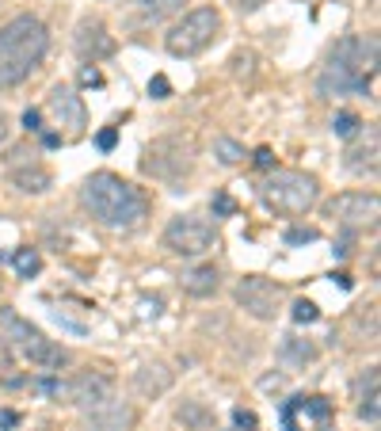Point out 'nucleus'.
<instances>
[{
	"label": "nucleus",
	"mask_w": 381,
	"mask_h": 431,
	"mask_svg": "<svg viewBox=\"0 0 381 431\" xmlns=\"http://www.w3.org/2000/svg\"><path fill=\"white\" fill-rule=\"evenodd\" d=\"M378 73V38L347 35L332 46L317 77V92L324 100H347V96H370V80Z\"/></svg>",
	"instance_id": "obj_1"
},
{
	"label": "nucleus",
	"mask_w": 381,
	"mask_h": 431,
	"mask_svg": "<svg viewBox=\"0 0 381 431\" xmlns=\"http://www.w3.org/2000/svg\"><path fill=\"white\" fill-rule=\"evenodd\" d=\"M80 202L88 206V214L95 222H103L107 229H137L141 218L149 214V199L141 187L126 183L115 172H92L80 187Z\"/></svg>",
	"instance_id": "obj_2"
},
{
	"label": "nucleus",
	"mask_w": 381,
	"mask_h": 431,
	"mask_svg": "<svg viewBox=\"0 0 381 431\" xmlns=\"http://www.w3.org/2000/svg\"><path fill=\"white\" fill-rule=\"evenodd\" d=\"M50 50V31L38 15H15L0 27V88H15Z\"/></svg>",
	"instance_id": "obj_3"
},
{
	"label": "nucleus",
	"mask_w": 381,
	"mask_h": 431,
	"mask_svg": "<svg viewBox=\"0 0 381 431\" xmlns=\"http://www.w3.org/2000/svg\"><path fill=\"white\" fill-rule=\"evenodd\" d=\"M259 199H263V206L274 210V214L297 218V214H305V210L317 206L320 183H317V176H309V172L282 168V172H274L271 180L259 187Z\"/></svg>",
	"instance_id": "obj_4"
},
{
	"label": "nucleus",
	"mask_w": 381,
	"mask_h": 431,
	"mask_svg": "<svg viewBox=\"0 0 381 431\" xmlns=\"http://www.w3.org/2000/svg\"><path fill=\"white\" fill-rule=\"evenodd\" d=\"M217 31H221V15H217L214 8H194V12H187L164 35V50L172 54V58H194V54H202L206 46H214Z\"/></svg>",
	"instance_id": "obj_5"
},
{
	"label": "nucleus",
	"mask_w": 381,
	"mask_h": 431,
	"mask_svg": "<svg viewBox=\"0 0 381 431\" xmlns=\"http://www.w3.org/2000/svg\"><path fill=\"white\" fill-rule=\"evenodd\" d=\"M164 245L176 252V256H202L217 245V225L210 218L199 214H180L168 222L164 229Z\"/></svg>",
	"instance_id": "obj_6"
},
{
	"label": "nucleus",
	"mask_w": 381,
	"mask_h": 431,
	"mask_svg": "<svg viewBox=\"0 0 381 431\" xmlns=\"http://www.w3.org/2000/svg\"><path fill=\"white\" fill-rule=\"evenodd\" d=\"M191 145L180 142V137H160L145 149V160L141 168L153 176V180H164V183H176L191 172Z\"/></svg>",
	"instance_id": "obj_7"
},
{
	"label": "nucleus",
	"mask_w": 381,
	"mask_h": 431,
	"mask_svg": "<svg viewBox=\"0 0 381 431\" xmlns=\"http://www.w3.org/2000/svg\"><path fill=\"white\" fill-rule=\"evenodd\" d=\"M378 214H381V202H378L374 191H343V195H336V199H332V218H336L347 233L374 229Z\"/></svg>",
	"instance_id": "obj_8"
},
{
	"label": "nucleus",
	"mask_w": 381,
	"mask_h": 431,
	"mask_svg": "<svg viewBox=\"0 0 381 431\" xmlns=\"http://www.w3.org/2000/svg\"><path fill=\"white\" fill-rule=\"evenodd\" d=\"M237 305L244 313H252L256 321H271L274 313L282 309V287L263 275H244L237 282Z\"/></svg>",
	"instance_id": "obj_9"
},
{
	"label": "nucleus",
	"mask_w": 381,
	"mask_h": 431,
	"mask_svg": "<svg viewBox=\"0 0 381 431\" xmlns=\"http://www.w3.org/2000/svg\"><path fill=\"white\" fill-rule=\"evenodd\" d=\"M84 424H88V431H134L137 412L130 401H118V397L111 393V397H103V401L88 404Z\"/></svg>",
	"instance_id": "obj_10"
},
{
	"label": "nucleus",
	"mask_w": 381,
	"mask_h": 431,
	"mask_svg": "<svg viewBox=\"0 0 381 431\" xmlns=\"http://www.w3.org/2000/svg\"><path fill=\"white\" fill-rule=\"evenodd\" d=\"M61 393L84 412L88 404H95V401H103V397L115 393V378H111L107 370H80L69 386H61Z\"/></svg>",
	"instance_id": "obj_11"
},
{
	"label": "nucleus",
	"mask_w": 381,
	"mask_h": 431,
	"mask_svg": "<svg viewBox=\"0 0 381 431\" xmlns=\"http://www.w3.org/2000/svg\"><path fill=\"white\" fill-rule=\"evenodd\" d=\"M50 115L58 119V126H69V137H80L88 126V111H84V100H80L72 88L58 84L50 92Z\"/></svg>",
	"instance_id": "obj_12"
},
{
	"label": "nucleus",
	"mask_w": 381,
	"mask_h": 431,
	"mask_svg": "<svg viewBox=\"0 0 381 431\" xmlns=\"http://www.w3.org/2000/svg\"><path fill=\"white\" fill-rule=\"evenodd\" d=\"M72 46H77V54L84 61H103V58H111L115 54V38L107 35V27H103L100 20H84L77 27V38H72Z\"/></svg>",
	"instance_id": "obj_13"
},
{
	"label": "nucleus",
	"mask_w": 381,
	"mask_h": 431,
	"mask_svg": "<svg viewBox=\"0 0 381 431\" xmlns=\"http://www.w3.org/2000/svg\"><path fill=\"white\" fill-rule=\"evenodd\" d=\"M134 389L141 397H160L172 389V370L164 367V363H141V367L134 370Z\"/></svg>",
	"instance_id": "obj_14"
},
{
	"label": "nucleus",
	"mask_w": 381,
	"mask_h": 431,
	"mask_svg": "<svg viewBox=\"0 0 381 431\" xmlns=\"http://www.w3.org/2000/svg\"><path fill=\"white\" fill-rule=\"evenodd\" d=\"M23 355L42 370H61L65 363H69V351H65L61 344H54V340H46V336H35L31 344H23Z\"/></svg>",
	"instance_id": "obj_15"
},
{
	"label": "nucleus",
	"mask_w": 381,
	"mask_h": 431,
	"mask_svg": "<svg viewBox=\"0 0 381 431\" xmlns=\"http://www.w3.org/2000/svg\"><path fill=\"white\" fill-rule=\"evenodd\" d=\"M180 282L191 298H210V294H217V287H221V275H217L214 264H199V267H187Z\"/></svg>",
	"instance_id": "obj_16"
},
{
	"label": "nucleus",
	"mask_w": 381,
	"mask_h": 431,
	"mask_svg": "<svg viewBox=\"0 0 381 431\" xmlns=\"http://www.w3.org/2000/svg\"><path fill=\"white\" fill-rule=\"evenodd\" d=\"M343 165H347V172H370V176H374L378 172V134H374V130H370V142L366 145H355V149H347V160H343Z\"/></svg>",
	"instance_id": "obj_17"
},
{
	"label": "nucleus",
	"mask_w": 381,
	"mask_h": 431,
	"mask_svg": "<svg viewBox=\"0 0 381 431\" xmlns=\"http://www.w3.org/2000/svg\"><path fill=\"white\" fill-rule=\"evenodd\" d=\"M279 359L286 363V367H305V363L317 359V347H313L309 340H302V336H282Z\"/></svg>",
	"instance_id": "obj_18"
},
{
	"label": "nucleus",
	"mask_w": 381,
	"mask_h": 431,
	"mask_svg": "<svg viewBox=\"0 0 381 431\" xmlns=\"http://www.w3.org/2000/svg\"><path fill=\"white\" fill-rule=\"evenodd\" d=\"M0 324H4V340H20V344H31L35 336H42L35 324L23 321V317L15 313V309H8V305H0Z\"/></svg>",
	"instance_id": "obj_19"
},
{
	"label": "nucleus",
	"mask_w": 381,
	"mask_h": 431,
	"mask_svg": "<svg viewBox=\"0 0 381 431\" xmlns=\"http://www.w3.org/2000/svg\"><path fill=\"white\" fill-rule=\"evenodd\" d=\"M12 183L20 187V191H27V195H42V191H50V172L38 168V165L12 168Z\"/></svg>",
	"instance_id": "obj_20"
},
{
	"label": "nucleus",
	"mask_w": 381,
	"mask_h": 431,
	"mask_svg": "<svg viewBox=\"0 0 381 431\" xmlns=\"http://www.w3.org/2000/svg\"><path fill=\"white\" fill-rule=\"evenodd\" d=\"M12 267L20 279H35L38 271H42V256H38L35 248H15L12 252Z\"/></svg>",
	"instance_id": "obj_21"
},
{
	"label": "nucleus",
	"mask_w": 381,
	"mask_h": 431,
	"mask_svg": "<svg viewBox=\"0 0 381 431\" xmlns=\"http://www.w3.org/2000/svg\"><path fill=\"white\" fill-rule=\"evenodd\" d=\"M214 157L221 160V165H240L244 160V145L237 142V137H214Z\"/></svg>",
	"instance_id": "obj_22"
},
{
	"label": "nucleus",
	"mask_w": 381,
	"mask_h": 431,
	"mask_svg": "<svg viewBox=\"0 0 381 431\" xmlns=\"http://www.w3.org/2000/svg\"><path fill=\"white\" fill-rule=\"evenodd\" d=\"M176 420H180V424H187V428H206L210 424V412L202 409L199 401H183L180 409H176Z\"/></svg>",
	"instance_id": "obj_23"
},
{
	"label": "nucleus",
	"mask_w": 381,
	"mask_h": 431,
	"mask_svg": "<svg viewBox=\"0 0 381 431\" xmlns=\"http://www.w3.org/2000/svg\"><path fill=\"white\" fill-rule=\"evenodd\" d=\"M362 130V119L355 115V111H339L336 119H332V134L336 137H359Z\"/></svg>",
	"instance_id": "obj_24"
},
{
	"label": "nucleus",
	"mask_w": 381,
	"mask_h": 431,
	"mask_svg": "<svg viewBox=\"0 0 381 431\" xmlns=\"http://www.w3.org/2000/svg\"><path fill=\"white\" fill-rule=\"evenodd\" d=\"M286 241L290 248H302V245H313V241H320V229H313V225H294V229H286Z\"/></svg>",
	"instance_id": "obj_25"
},
{
	"label": "nucleus",
	"mask_w": 381,
	"mask_h": 431,
	"mask_svg": "<svg viewBox=\"0 0 381 431\" xmlns=\"http://www.w3.org/2000/svg\"><path fill=\"white\" fill-rule=\"evenodd\" d=\"M297 412H309L313 420H328V416H332V404L324 401V397H302Z\"/></svg>",
	"instance_id": "obj_26"
},
{
	"label": "nucleus",
	"mask_w": 381,
	"mask_h": 431,
	"mask_svg": "<svg viewBox=\"0 0 381 431\" xmlns=\"http://www.w3.org/2000/svg\"><path fill=\"white\" fill-rule=\"evenodd\" d=\"M137 4H141L149 15H172V12H180L187 0H137Z\"/></svg>",
	"instance_id": "obj_27"
},
{
	"label": "nucleus",
	"mask_w": 381,
	"mask_h": 431,
	"mask_svg": "<svg viewBox=\"0 0 381 431\" xmlns=\"http://www.w3.org/2000/svg\"><path fill=\"white\" fill-rule=\"evenodd\" d=\"M210 210H214V218H233L237 214V202H233L229 191H217L214 202H210Z\"/></svg>",
	"instance_id": "obj_28"
},
{
	"label": "nucleus",
	"mask_w": 381,
	"mask_h": 431,
	"mask_svg": "<svg viewBox=\"0 0 381 431\" xmlns=\"http://www.w3.org/2000/svg\"><path fill=\"white\" fill-rule=\"evenodd\" d=\"M317 317H320V309L313 302H305V298H302V302H294V321L297 324H313Z\"/></svg>",
	"instance_id": "obj_29"
},
{
	"label": "nucleus",
	"mask_w": 381,
	"mask_h": 431,
	"mask_svg": "<svg viewBox=\"0 0 381 431\" xmlns=\"http://www.w3.org/2000/svg\"><path fill=\"white\" fill-rule=\"evenodd\" d=\"M149 96H153V100H168V96H172V84H168V77H160V73H157V77L149 80Z\"/></svg>",
	"instance_id": "obj_30"
},
{
	"label": "nucleus",
	"mask_w": 381,
	"mask_h": 431,
	"mask_svg": "<svg viewBox=\"0 0 381 431\" xmlns=\"http://www.w3.org/2000/svg\"><path fill=\"white\" fill-rule=\"evenodd\" d=\"M95 145H100L103 153H111V149L118 145V130H115V126H103L100 134H95Z\"/></svg>",
	"instance_id": "obj_31"
},
{
	"label": "nucleus",
	"mask_w": 381,
	"mask_h": 431,
	"mask_svg": "<svg viewBox=\"0 0 381 431\" xmlns=\"http://www.w3.org/2000/svg\"><path fill=\"white\" fill-rule=\"evenodd\" d=\"M23 130H27V134H38V130H42V111H35V107L23 111Z\"/></svg>",
	"instance_id": "obj_32"
},
{
	"label": "nucleus",
	"mask_w": 381,
	"mask_h": 431,
	"mask_svg": "<svg viewBox=\"0 0 381 431\" xmlns=\"http://www.w3.org/2000/svg\"><path fill=\"white\" fill-rule=\"evenodd\" d=\"M252 165H256V168H263V172H271V168H274V153L263 145V149H256V153H252Z\"/></svg>",
	"instance_id": "obj_33"
},
{
	"label": "nucleus",
	"mask_w": 381,
	"mask_h": 431,
	"mask_svg": "<svg viewBox=\"0 0 381 431\" xmlns=\"http://www.w3.org/2000/svg\"><path fill=\"white\" fill-rule=\"evenodd\" d=\"M80 84H84V88H100L103 84L100 69H95V65H84V69H80Z\"/></svg>",
	"instance_id": "obj_34"
},
{
	"label": "nucleus",
	"mask_w": 381,
	"mask_h": 431,
	"mask_svg": "<svg viewBox=\"0 0 381 431\" xmlns=\"http://www.w3.org/2000/svg\"><path fill=\"white\" fill-rule=\"evenodd\" d=\"M160 309H164V302H160V298H141V321H149V317H160Z\"/></svg>",
	"instance_id": "obj_35"
},
{
	"label": "nucleus",
	"mask_w": 381,
	"mask_h": 431,
	"mask_svg": "<svg viewBox=\"0 0 381 431\" xmlns=\"http://www.w3.org/2000/svg\"><path fill=\"white\" fill-rule=\"evenodd\" d=\"M233 424H237L240 431H256V416H252V412H244V409H237V412H233Z\"/></svg>",
	"instance_id": "obj_36"
},
{
	"label": "nucleus",
	"mask_w": 381,
	"mask_h": 431,
	"mask_svg": "<svg viewBox=\"0 0 381 431\" xmlns=\"http://www.w3.org/2000/svg\"><path fill=\"white\" fill-rule=\"evenodd\" d=\"M35 389H42V393H50V397H61V381L58 378H38Z\"/></svg>",
	"instance_id": "obj_37"
},
{
	"label": "nucleus",
	"mask_w": 381,
	"mask_h": 431,
	"mask_svg": "<svg viewBox=\"0 0 381 431\" xmlns=\"http://www.w3.org/2000/svg\"><path fill=\"white\" fill-rule=\"evenodd\" d=\"M15 424H20V412H12V409H0V431H12Z\"/></svg>",
	"instance_id": "obj_38"
},
{
	"label": "nucleus",
	"mask_w": 381,
	"mask_h": 431,
	"mask_svg": "<svg viewBox=\"0 0 381 431\" xmlns=\"http://www.w3.org/2000/svg\"><path fill=\"white\" fill-rule=\"evenodd\" d=\"M233 8H237V12H259V8L267 4V0H229Z\"/></svg>",
	"instance_id": "obj_39"
},
{
	"label": "nucleus",
	"mask_w": 381,
	"mask_h": 431,
	"mask_svg": "<svg viewBox=\"0 0 381 431\" xmlns=\"http://www.w3.org/2000/svg\"><path fill=\"white\" fill-rule=\"evenodd\" d=\"M12 367V347H8V340L0 336V370H8Z\"/></svg>",
	"instance_id": "obj_40"
},
{
	"label": "nucleus",
	"mask_w": 381,
	"mask_h": 431,
	"mask_svg": "<svg viewBox=\"0 0 381 431\" xmlns=\"http://www.w3.org/2000/svg\"><path fill=\"white\" fill-rule=\"evenodd\" d=\"M332 252H336V256H339V259H343V256H347V252H351V233H347V237H343V241H339V245H336V248H332Z\"/></svg>",
	"instance_id": "obj_41"
},
{
	"label": "nucleus",
	"mask_w": 381,
	"mask_h": 431,
	"mask_svg": "<svg viewBox=\"0 0 381 431\" xmlns=\"http://www.w3.org/2000/svg\"><path fill=\"white\" fill-rule=\"evenodd\" d=\"M42 145H46V149H58V145H61V134H54V130H50V134H42Z\"/></svg>",
	"instance_id": "obj_42"
},
{
	"label": "nucleus",
	"mask_w": 381,
	"mask_h": 431,
	"mask_svg": "<svg viewBox=\"0 0 381 431\" xmlns=\"http://www.w3.org/2000/svg\"><path fill=\"white\" fill-rule=\"evenodd\" d=\"M332 279L339 282V290H351V275H332Z\"/></svg>",
	"instance_id": "obj_43"
},
{
	"label": "nucleus",
	"mask_w": 381,
	"mask_h": 431,
	"mask_svg": "<svg viewBox=\"0 0 381 431\" xmlns=\"http://www.w3.org/2000/svg\"><path fill=\"white\" fill-rule=\"evenodd\" d=\"M4 137H8V119L0 115V142H4Z\"/></svg>",
	"instance_id": "obj_44"
}]
</instances>
